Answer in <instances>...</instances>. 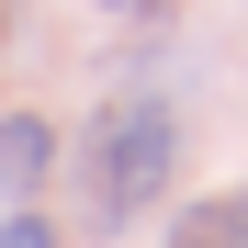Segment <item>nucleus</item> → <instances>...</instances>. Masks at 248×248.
<instances>
[{
	"label": "nucleus",
	"instance_id": "nucleus-1",
	"mask_svg": "<svg viewBox=\"0 0 248 248\" xmlns=\"http://www.w3.org/2000/svg\"><path fill=\"white\" fill-rule=\"evenodd\" d=\"M79 181H91V226L102 237H124L136 226V203H158L181 181V113L170 102H102L91 113V136H79Z\"/></svg>",
	"mask_w": 248,
	"mask_h": 248
},
{
	"label": "nucleus",
	"instance_id": "nucleus-2",
	"mask_svg": "<svg viewBox=\"0 0 248 248\" xmlns=\"http://www.w3.org/2000/svg\"><path fill=\"white\" fill-rule=\"evenodd\" d=\"M46 170H57V124L46 113H0V203L46 192Z\"/></svg>",
	"mask_w": 248,
	"mask_h": 248
},
{
	"label": "nucleus",
	"instance_id": "nucleus-3",
	"mask_svg": "<svg viewBox=\"0 0 248 248\" xmlns=\"http://www.w3.org/2000/svg\"><path fill=\"white\" fill-rule=\"evenodd\" d=\"M170 248H237V226H226V192H215V203H181V215H170Z\"/></svg>",
	"mask_w": 248,
	"mask_h": 248
},
{
	"label": "nucleus",
	"instance_id": "nucleus-4",
	"mask_svg": "<svg viewBox=\"0 0 248 248\" xmlns=\"http://www.w3.org/2000/svg\"><path fill=\"white\" fill-rule=\"evenodd\" d=\"M0 248H57V226H46V215H12V226H0Z\"/></svg>",
	"mask_w": 248,
	"mask_h": 248
},
{
	"label": "nucleus",
	"instance_id": "nucleus-5",
	"mask_svg": "<svg viewBox=\"0 0 248 248\" xmlns=\"http://www.w3.org/2000/svg\"><path fill=\"white\" fill-rule=\"evenodd\" d=\"M226 226H237V248H248V181H237V192H226Z\"/></svg>",
	"mask_w": 248,
	"mask_h": 248
},
{
	"label": "nucleus",
	"instance_id": "nucleus-6",
	"mask_svg": "<svg viewBox=\"0 0 248 248\" xmlns=\"http://www.w3.org/2000/svg\"><path fill=\"white\" fill-rule=\"evenodd\" d=\"M91 12H136V0H91Z\"/></svg>",
	"mask_w": 248,
	"mask_h": 248
}]
</instances>
